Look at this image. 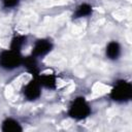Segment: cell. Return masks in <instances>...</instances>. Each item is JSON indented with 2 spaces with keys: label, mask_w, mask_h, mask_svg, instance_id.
I'll use <instances>...</instances> for the list:
<instances>
[{
  "label": "cell",
  "mask_w": 132,
  "mask_h": 132,
  "mask_svg": "<svg viewBox=\"0 0 132 132\" xmlns=\"http://www.w3.org/2000/svg\"><path fill=\"white\" fill-rule=\"evenodd\" d=\"M52 43L46 40V39H39L35 42L33 50H32V56L36 57H40V56H44L46 55L51 50H52Z\"/></svg>",
  "instance_id": "obj_5"
},
{
  "label": "cell",
  "mask_w": 132,
  "mask_h": 132,
  "mask_svg": "<svg viewBox=\"0 0 132 132\" xmlns=\"http://www.w3.org/2000/svg\"><path fill=\"white\" fill-rule=\"evenodd\" d=\"M110 97L117 102L129 101L132 97V86L126 80H120L116 84L110 92Z\"/></svg>",
  "instance_id": "obj_1"
},
{
  "label": "cell",
  "mask_w": 132,
  "mask_h": 132,
  "mask_svg": "<svg viewBox=\"0 0 132 132\" xmlns=\"http://www.w3.org/2000/svg\"><path fill=\"white\" fill-rule=\"evenodd\" d=\"M25 37L24 36H15L12 41H11V44H10V50H13V51H16V52H20V50L22 48L24 42H25Z\"/></svg>",
  "instance_id": "obj_11"
},
{
  "label": "cell",
  "mask_w": 132,
  "mask_h": 132,
  "mask_svg": "<svg viewBox=\"0 0 132 132\" xmlns=\"http://www.w3.org/2000/svg\"><path fill=\"white\" fill-rule=\"evenodd\" d=\"M23 129L19 122L13 119H6L2 123V131L4 132H21Z\"/></svg>",
  "instance_id": "obj_6"
},
{
  "label": "cell",
  "mask_w": 132,
  "mask_h": 132,
  "mask_svg": "<svg viewBox=\"0 0 132 132\" xmlns=\"http://www.w3.org/2000/svg\"><path fill=\"white\" fill-rule=\"evenodd\" d=\"M23 63L25 64L26 68H27L30 72H32L33 74H36V73H37V63H36V59H35L34 56H32V57H27V58L23 61Z\"/></svg>",
  "instance_id": "obj_10"
},
{
  "label": "cell",
  "mask_w": 132,
  "mask_h": 132,
  "mask_svg": "<svg viewBox=\"0 0 132 132\" xmlns=\"http://www.w3.org/2000/svg\"><path fill=\"white\" fill-rule=\"evenodd\" d=\"M20 0H3V5L6 8H12L19 4Z\"/></svg>",
  "instance_id": "obj_12"
},
{
  "label": "cell",
  "mask_w": 132,
  "mask_h": 132,
  "mask_svg": "<svg viewBox=\"0 0 132 132\" xmlns=\"http://www.w3.org/2000/svg\"><path fill=\"white\" fill-rule=\"evenodd\" d=\"M22 63L23 59L20 52L9 50L2 52L0 55V67L6 70H12L14 68H18Z\"/></svg>",
  "instance_id": "obj_2"
},
{
  "label": "cell",
  "mask_w": 132,
  "mask_h": 132,
  "mask_svg": "<svg viewBox=\"0 0 132 132\" xmlns=\"http://www.w3.org/2000/svg\"><path fill=\"white\" fill-rule=\"evenodd\" d=\"M91 113V107L82 97L76 98L69 108V116L75 120L86 119Z\"/></svg>",
  "instance_id": "obj_3"
},
{
  "label": "cell",
  "mask_w": 132,
  "mask_h": 132,
  "mask_svg": "<svg viewBox=\"0 0 132 132\" xmlns=\"http://www.w3.org/2000/svg\"><path fill=\"white\" fill-rule=\"evenodd\" d=\"M39 82L41 86L48 88V89H54L56 87V77L52 74H45L40 76Z\"/></svg>",
  "instance_id": "obj_8"
},
{
  "label": "cell",
  "mask_w": 132,
  "mask_h": 132,
  "mask_svg": "<svg viewBox=\"0 0 132 132\" xmlns=\"http://www.w3.org/2000/svg\"><path fill=\"white\" fill-rule=\"evenodd\" d=\"M121 54V46L117 41H111L107 44L106 46V56L111 59V60H116L119 58Z\"/></svg>",
  "instance_id": "obj_7"
},
{
  "label": "cell",
  "mask_w": 132,
  "mask_h": 132,
  "mask_svg": "<svg viewBox=\"0 0 132 132\" xmlns=\"http://www.w3.org/2000/svg\"><path fill=\"white\" fill-rule=\"evenodd\" d=\"M40 82L39 80L36 79H32L29 81V84H27L24 88V95L29 99V100H35L37 99L40 94Z\"/></svg>",
  "instance_id": "obj_4"
},
{
  "label": "cell",
  "mask_w": 132,
  "mask_h": 132,
  "mask_svg": "<svg viewBox=\"0 0 132 132\" xmlns=\"http://www.w3.org/2000/svg\"><path fill=\"white\" fill-rule=\"evenodd\" d=\"M91 13H92V6L85 3V4H81L77 7L73 16L74 18H82V16H87Z\"/></svg>",
  "instance_id": "obj_9"
}]
</instances>
